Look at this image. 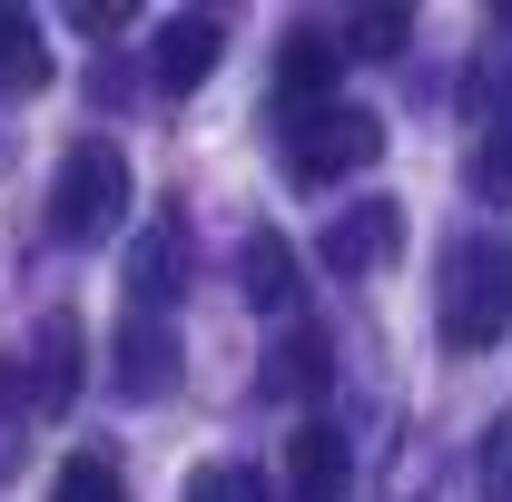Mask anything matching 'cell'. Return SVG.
I'll list each match as a JSON object with an SVG mask.
<instances>
[{
	"instance_id": "cell-1",
	"label": "cell",
	"mask_w": 512,
	"mask_h": 502,
	"mask_svg": "<svg viewBox=\"0 0 512 502\" xmlns=\"http://www.w3.org/2000/svg\"><path fill=\"white\" fill-rule=\"evenodd\" d=\"M503 325H512V237H473L444 266V345L483 355V345H503Z\"/></svg>"
},
{
	"instance_id": "cell-2",
	"label": "cell",
	"mask_w": 512,
	"mask_h": 502,
	"mask_svg": "<svg viewBox=\"0 0 512 502\" xmlns=\"http://www.w3.org/2000/svg\"><path fill=\"white\" fill-rule=\"evenodd\" d=\"M128 197H138L128 158L109 148V138H79V148L60 158V188H50V227H60L69 247H99V237L128 217Z\"/></svg>"
},
{
	"instance_id": "cell-3",
	"label": "cell",
	"mask_w": 512,
	"mask_h": 502,
	"mask_svg": "<svg viewBox=\"0 0 512 502\" xmlns=\"http://www.w3.org/2000/svg\"><path fill=\"white\" fill-rule=\"evenodd\" d=\"M375 148H384V128H375V109H355V99H325V109H296V119H286V168H296L306 188L355 178Z\"/></svg>"
},
{
	"instance_id": "cell-4",
	"label": "cell",
	"mask_w": 512,
	"mask_h": 502,
	"mask_svg": "<svg viewBox=\"0 0 512 502\" xmlns=\"http://www.w3.org/2000/svg\"><path fill=\"white\" fill-rule=\"evenodd\" d=\"M335 69H345V40L296 30V40L276 50V109H286V119H296V109H325V99H335Z\"/></svg>"
},
{
	"instance_id": "cell-5",
	"label": "cell",
	"mask_w": 512,
	"mask_h": 502,
	"mask_svg": "<svg viewBox=\"0 0 512 502\" xmlns=\"http://www.w3.org/2000/svg\"><path fill=\"white\" fill-rule=\"evenodd\" d=\"M345 483H355L345 434L335 424H296V443H286V493L296 502H345Z\"/></svg>"
},
{
	"instance_id": "cell-6",
	"label": "cell",
	"mask_w": 512,
	"mask_h": 502,
	"mask_svg": "<svg viewBox=\"0 0 512 502\" xmlns=\"http://www.w3.org/2000/svg\"><path fill=\"white\" fill-rule=\"evenodd\" d=\"M394 237H404V207L365 197L355 217H335V237H325V266H335V276H375V266H394Z\"/></svg>"
},
{
	"instance_id": "cell-7",
	"label": "cell",
	"mask_w": 512,
	"mask_h": 502,
	"mask_svg": "<svg viewBox=\"0 0 512 502\" xmlns=\"http://www.w3.org/2000/svg\"><path fill=\"white\" fill-rule=\"evenodd\" d=\"M168 384H178V335H168L158 315H128V335H119V394L158 404Z\"/></svg>"
},
{
	"instance_id": "cell-8",
	"label": "cell",
	"mask_w": 512,
	"mask_h": 502,
	"mask_svg": "<svg viewBox=\"0 0 512 502\" xmlns=\"http://www.w3.org/2000/svg\"><path fill=\"white\" fill-rule=\"evenodd\" d=\"M178 276H188V227H178V207H168V217L138 237V256H128V296H138V306H158Z\"/></svg>"
},
{
	"instance_id": "cell-9",
	"label": "cell",
	"mask_w": 512,
	"mask_h": 502,
	"mask_svg": "<svg viewBox=\"0 0 512 502\" xmlns=\"http://www.w3.org/2000/svg\"><path fill=\"white\" fill-rule=\"evenodd\" d=\"M217 50H227L217 20H168V30H158V79H168V89H197V79L217 69Z\"/></svg>"
},
{
	"instance_id": "cell-10",
	"label": "cell",
	"mask_w": 512,
	"mask_h": 502,
	"mask_svg": "<svg viewBox=\"0 0 512 502\" xmlns=\"http://www.w3.org/2000/svg\"><path fill=\"white\" fill-rule=\"evenodd\" d=\"M247 296L266 315H296V247H286L276 227H256V237H247Z\"/></svg>"
},
{
	"instance_id": "cell-11",
	"label": "cell",
	"mask_w": 512,
	"mask_h": 502,
	"mask_svg": "<svg viewBox=\"0 0 512 502\" xmlns=\"http://www.w3.org/2000/svg\"><path fill=\"white\" fill-rule=\"evenodd\" d=\"M40 79H50V50H40L30 10H10V0H0V99H10V89H40Z\"/></svg>"
},
{
	"instance_id": "cell-12",
	"label": "cell",
	"mask_w": 512,
	"mask_h": 502,
	"mask_svg": "<svg viewBox=\"0 0 512 502\" xmlns=\"http://www.w3.org/2000/svg\"><path fill=\"white\" fill-rule=\"evenodd\" d=\"M473 188L512 197V79H503V99H493V138H483V158H473Z\"/></svg>"
},
{
	"instance_id": "cell-13",
	"label": "cell",
	"mask_w": 512,
	"mask_h": 502,
	"mask_svg": "<svg viewBox=\"0 0 512 502\" xmlns=\"http://www.w3.org/2000/svg\"><path fill=\"white\" fill-rule=\"evenodd\" d=\"M60 502H128L119 493V453H69L60 463Z\"/></svg>"
},
{
	"instance_id": "cell-14",
	"label": "cell",
	"mask_w": 512,
	"mask_h": 502,
	"mask_svg": "<svg viewBox=\"0 0 512 502\" xmlns=\"http://www.w3.org/2000/svg\"><path fill=\"white\" fill-rule=\"evenodd\" d=\"M414 40V20L404 10H365V20H345V50H365V60H394Z\"/></svg>"
},
{
	"instance_id": "cell-15",
	"label": "cell",
	"mask_w": 512,
	"mask_h": 502,
	"mask_svg": "<svg viewBox=\"0 0 512 502\" xmlns=\"http://www.w3.org/2000/svg\"><path fill=\"white\" fill-rule=\"evenodd\" d=\"M188 502H266V483H256L247 463H197Z\"/></svg>"
},
{
	"instance_id": "cell-16",
	"label": "cell",
	"mask_w": 512,
	"mask_h": 502,
	"mask_svg": "<svg viewBox=\"0 0 512 502\" xmlns=\"http://www.w3.org/2000/svg\"><path fill=\"white\" fill-rule=\"evenodd\" d=\"M40 404H79V335L69 325H50V394Z\"/></svg>"
}]
</instances>
